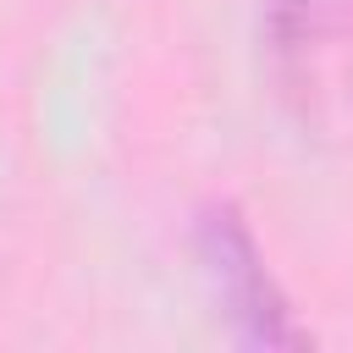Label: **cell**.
Listing matches in <instances>:
<instances>
[{"label": "cell", "mask_w": 353, "mask_h": 353, "mask_svg": "<svg viewBox=\"0 0 353 353\" xmlns=\"http://www.w3.org/2000/svg\"><path fill=\"white\" fill-rule=\"evenodd\" d=\"M199 259H204V276H210V287L243 342H254V347H292L298 342L287 298L270 281L259 243L248 237V226L232 210H210L199 221Z\"/></svg>", "instance_id": "1"}]
</instances>
